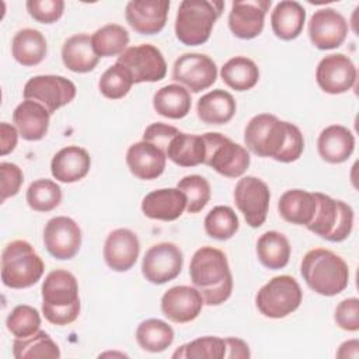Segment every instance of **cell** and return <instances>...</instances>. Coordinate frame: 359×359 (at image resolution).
<instances>
[{"mask_svg":"<svg viewBox=\"0 0 359 359\" xmlns=\"http://www.w3.org/2000/svg\"><path fill=\"white\" fill-rule=\"evenodd\" d=\"M244 142L250 151L280 163L296 161L304 150L300 129L271 114H258L244 129Z\"/></svg>","mask_w":359,"mask_h":359,"instance_id":"6da1fadb","label":"cell"},{"mask_svg":"<svg viewBox=\"0 0 359 359\" xmlns=\"http://www.w3.org/2000/svg\"><path fill=\"white\" fill-rule=\"evenodd\" d=\"M189 276L208 306H219L231 294L233 276L222 250L209 245L196 250L189 264Z\"/></svg>","mask_w":359,"mask_h":359,"instance_id":"7a4b0ae2","label":"cell"},{"mask_svg":"<svg viewBox=\"0 0 359 359\" xmlns=\"http://www.w3.org/2000/svg\"><path fill=\"white\" fill-rule=\"evenodd\" d=\"M42 314L55 325H67L80 314L79 285L73 273L65 269L49 272L42 283Z\"/></svg>","mask_w":359,"mask_h":359,"instance_id":"3957f363","label":"cell"},{"mask_svg":"<svg viewBox=\"0 0 359 359\" xmlns=\"http://www.w3.org/2000/svg\"><path fill=\"white\" fill-rule=\"evenodd\" d=\"M300 272L307 286L321 296H335L349 283V268L335 252L314 248L302 259Z\"/></svg>","mask_w":359,"mask_h":359,"instance_id":"277c9868","label":"cell"},{"mask_svg":"<svg viewBox=\"0 0 359 359\" xmlns=\"http://www.w3.org/2000/svg\"><path fill=\"white\" fill-rule=\"evenodd\" d=\"M223 1L184 0L175 18V35L180 42L188 46L205 43L217 18L222 15Z\"/></svg>","mask_w":359,"mask_h":359,"instance_id":"5b68a950","label":"cell"},{"mask_svg":"<svg viewBox=\"0 0 359 359\" xmlns=\"http://www.w3.org/2000/svg\"><path fill=\"white\" fill-rule=\"evenodd\" d=\"M43 261L25 240L8 243L1 254V280L7 287L25 289L43 275Z\"/></svg>","mask_w":359,"mask_h":359,"instance_id":"8992f818","label":"cell"},{"mask_svg":"<svg viewBox=\"0 0 359 359\" xmlns=\"http://www.w3.org/2000/svg\"><path fill=\"white\" fill-rule=\"evenodd\" d=\"M316 212L311 222L306 226L310 231L331 243L346 240L353 227V210L344 201L314 192Z\"/></svg>","mask_w":359,"mask_h":359,"instance_id":"52a82bcc","label":"cell"},{"mask_svg":"<svg viewBox=\"0 0 359 359\" xmlns=\"http://www.w3.org/2000/svg\"><path fill=\"white\" fill-rule=\"evenodd\" d=\"M303 292L290 275H279L265 283L255 296L259 313L269 318H283L299 309Z\"/></svg>","mask_w":359,"mask_h":359,"instance_id":"ba28073f","label":"cell"},{"mask_svg":"<svg viewBox=\"0 0 359 359\" xmlns=\"http://www.w3.org/2000/svg\"><path fill=\"white\" fill-rule=\"evenodd\" d=\"M206 144L205 163L216 172L227 178L241 177L250 167L248 150L219 132L202 135Z\"/></svg>","mask_w":359,"mask_h":359,"instance_id":"9c48e42d","label":"cell"},{"mask_svg":"<svg viewBox=\"0 0 359 359\" xmlns=\"http://www.w3.org/2000/svg\"><path fill=\"white\" fill-rule=\"evenodd\" d=\"M76 93V86L69 79L56 74H41L31 77L25 83L22 95L25 100L42 104L49 114H53L72 102Z\"/></svg>","mask_w":359,"mask_h":359,"instance_id":"30bf717a","label":"cell"},{"mask_svg":"<svg viewBox=\"0 0 359 359\" xmlns=\"http://www.w3.org/2000/svg\"><path fill=\"white\" fill-rule=\"evenodd\" d=\"M271 192L268 185L257 177L247 175L238 180L234 188V203L248 226L257 229L266 220Z\"/></svg>","mask_w":359,"mask_h":359,"instance_id":"8fae6325","label":"cell"},{"mask_svg":"<svg viewBox=\"0 0 359 359\" xmlns=\"http://www.w3.org/2000/svg\"><path fill=\"white\" fill-rule=\"evenodd\" d=\"M116 62L132 73L135 83L160 81L167 73V63L163 53L150 43L126 48L118 56Z\"/></svg>","mask_w":359,"mask_h":359,"instance_id":"7c38bea8","label":"cell"},{"mask_svg":"<svg viewBox=\"0 0 359 359\" xmlns=\"http://www.w3.org/2000/svg\"><path fill=\"white\" fill-rule=\"evenodd\" d=\"M184 255L174 243L151 245L142 261V273L150 283L163 285L175 279L182 269Z\"/></svg>","mask_w":359,"mask_h":359,"instance_id":"4fadbf2b","label":"cell"},{"mask_svg":"<svg viewBox=\"0 0 359 359\" xmlns=\"http://www.w3.org/2000/svg\"><path fill=\"white\" fill-rule=\"evenodd\" d=\"M172 79L192 93H201L216 81L217 67L203 53H184L174 62Z\"/></svg>","mask_w":359,"mask_h":359,"instance_id":"5bb4252c","label":"cell"},{"mask_svg":"<svg viewBox=\"0 0 359 359\" xmlns=\"http://www.w3.org/2000/svg\"><path fill=\"white\" fill-rule=\"evenodd\" d=\"M43 244L56 259H72L81 247V230L67 216L52 217L43 229Z\"/></svg>","mask_w":359,"mask_h":359,"instance_id":"9a60e30c","label":"cell"},{"mask_svg":"<svg viewBox=\"0 0 359 359\" xmlns=\"http://www.w3.org/2000/svg\"><path fill=\"white\" fill-rule=\"evenodd\" d=\"M320 88L328 94H342L356 83V67L344 53H332L320 60L316 69Z\"/></svg>","mask_w":359,"mask_h":359,"instance_id":"2e32d148","label":"cell"},{"mask_svg":"<svg viewBox=\"0 0 359 359\" xmlns=\"http://www.w3.org/2000/svg\"><path fill=\"white\" fill-rule=\"evenodd\" d=\"M348 35V22L334 8L317 10L309 21V36L311 43L321 49H335L344 43Z\"/></svg>","mask_w":359,"mask_h":359,"instance_id":"e0dca14e","label":"cell"},{"mask_svg":"<svg viewBox=\"0 0 359 359\" xmlns=\"http://www.w3.org/2000/svg\"><path fill=\"white\" fill-rule=\"evenodd\" d=\"M271 0L233 1L229 14V28L240 39H252L264 29L265 14Z\"/></svg>","mask_w":359,"mask_h":359,"instance_id":"ac0fdd59","label":"cell"},{"mask_svg":"<svg viewBox=\"0 0 359 359\" xmlns=\"http://www.w3.org/2000/svg\"><path fill=\"white\" fill-rule=\"evenodd\" d=\"M168 8V0H132L126 4L125 18L137 34L154 35L165 27Z\"/></svg>","mask_w":359,"mask_h":359,"instance_id":"d6986e66","label":"cell"},{"mask_svg":"<svg viewBox=\"0 0 359 359\" xmlns=\"http://www.w3.org/2000/svg\"><path fill=\"white\" fill-rule=\"evenodd\" d=\"M203 299L196 287L174 286L161 297V311L172 323H189L195 320L202 310Z\"/></svg>","mask_w":359,"mask_h":359,"instance_id":"ffe728a7","label":"cell"},{"mask_svg":"<svg viewBox=\"0 0 359 359\" xmlns=\"http://www.w3.org/2000/svg\"><path fill=\"white\" fill-rule=\"evenodd\" d=\"M139 252V238L129 229L112 230L104 244V259L116 272L129 271L136 264Z\"/></svg>","mask_w":359,"mask_h":359,"instance_id":"44dd1931","label":"cell"},{"mask_svg":"<svg viewBox=\"0 0 359 359\" xmlns=\"http://www.w3.org/2000/svg\"><path fill=\"white\" fill-rule=\"evenodd\" d=\"M165 153L156 144L142 140L129 146L126 164L130 172L140 180H154L164 172Z\"/></svg>","mask_w":359,"mask_h":359,"instance_id":"7402d4cb","label":"cell"},{"mask_svg":"<svg viewBox=\"0 0 359 359\" xmlns=\"http://www.w3.org/2000/svg\"><path fill=\"white\" fill-rule=\"evenodd\" d=\"M187 209V198L178 188H161L149 192L142 201L146 217L163 222L177 220Z\"/></svg>","mask_w":359,"mask_h":359,"instance_id":"603a6c76","label":"cell"},{"mask_svg":"<svg viewBox=\"0 0 359 359\" xmlns=\"http://www.w3.org/2000/svg\"><path fill=\"white\" fill-rule=\"evenodd\" d=\"M91 167L88 151L79 146L60 149L50 161V172L60 182H76L84 178Z\"/></svg>","mask_w":359,"mask_h":359,"instance_id":"cb8c5ba5","label":"cell"},{"mask_svg":"<svg viewBox=\"0 0 359 359\" xmlns=\"http://www.w3.org/2000/svg\"><path fill=\"white\" fill-rule=\"evenodd\" d=\"M50 114L48 109L32 100H25L13 112V122L24 140H41L49 128Z\"/></svg>","mask_w":359,"mask_h":359,"instance_id":"d4e9b609","label":"cell"},{"mask_svg":"<svg viewBox=\"0 0 359 359\" xmlns=\"http://www.w3.org/2000/svg\"><path fill=\"white\" fill-rule=\"evenodd\" d=\"M317 149L324 161L339 164L352 156L355 149V136L342 125H330L318 135Z\"/></svg>","mask_w":359,"mask_h":359,"instance_id":"484cf974","label":"cell"},{"mask_svg":"<svg viewBox=\"0 0 359 359\" xmlns=\"http://www.w3.org/2000/svg\"><path fill=\"white\" fill-rule=\"evenodd\" d=\"M304 22L306 10L299 1L294 0L279 1L271 14L272 31L283 41L297 38L303 31Z\"/></svg>","mask_w":359,"mask_h":359,"instance_id":"4316f807","label":"cell"},{"mask_svg":"<svg viewBox=\"0 0 359 359\" xmlns=\"http://www.w3.org/2000/svg\"><path fill=\"white\" fill-rule=\"evenodd\" d=\"M234 97L222 88L213 90L202 95L196 105L199 119L208 125H223L233 119L236 114Z\"/></svg>","mask_w":359,"mask_h":359,"instance_id":"83f0119b","label":"cell"},{"mask_svg":"<svg viewBox=\"0 0 359 359\" xmlns=\"http://www.w3.org/2000/svg\"><path fill=\"white\" fill-rule=\"evenodd\" d=\"M62 60L63 65L74 73H88L98 65L100 57L94 52L91 36L87 34H76L63 42Z\"/></svg>","mask_w":359,"mask_h":359,"instance_id":"f1b7e54d","label":"cell"},{"mask_svg":"<svg viewBox=\"0 0 359 359\" xmlns=\"http://www.w3.org/2000/svg\"><path fill=\"white\" fill-rule=\"evenodd\" d=\"M165 156L180 167H195L205 163L206 144L202 135L178 132L170 140Z\"/></svg>","mask_w":359,"mask_h":359,"instance_id":"f546056e","label":"cell"},{"mask_svg":"<svg viewBox=\"0 0 359 359\" xmlns=\"http://www.w3.org/2000/svg\"><path fill=\"white\" fill-rule=\"evenodd\" d=\"M278 210L283 220L292 224L307 226L316 212L314 194L304 189H289L279 198Z\"/></svg>","mask_w":359,"mask_h":359,"instance_id":"4dcf8cb0","label":"cell"},{"mask_svg":"<svg viewBox=\"0 0 359 359\" xmlns=\"http://www.w3.org/2000/svg\"><path fill=\"white\" fill-rule=\"evenodd\" d=\"M48 45L43 34L34 28L20 29L11 42L13 57L22 66H35L46 56Z\"/></svg>","mask_w":359,"mask_h":359,"instance_id":"1f68e13d","label":"cell"},{"mask_svg":"<svg viewBox=\"0 0 359 359\" xmlns=\"http://www.w3.org/2000/svg\"><path fill=\"white\" fill-rule=\"evenodd\" d=\"M191 94L180 84H168L157 90L153 97V107L161 116L170 119H181L191 111Z\"/></svg>","mask_w":359,"mask_h":359,"instance_id":"d6a6232c","label":"cell"},{"mask_svg":"<svg viewBox=\"0 0 359 359\" xmlns=\"http://www.w3.org/2000/svg\"><path fill=\"white\" fill-rule=\"evenodd\" d=\"M290 244L285 234L271 230L265 231L257 241L259 262L268 269H282L290 258Z\"/></svg>","mask_w":359,"mask_h":359,"instance_id":"836d02e7","label":"cell"},{"mask_svg":"<svg viewBox=\"0 0 359 359\" xmlns=\"http://www.w3.org/2000/svg\"><path fill=\"white\" fill-rule=\"evenodd\" d=\"M220 76L230 88L247 91L258 83L259 69L254 60L245 56H236L222 66Z\"/></svg>","mask_w":359,"mask_h":359,"instance_id":"e575fe53","label":"cell"},{"mask_svg":"<svg viewBox=\"0 0 359 359\" xmlns=\"http://www.w3.org/2000/svg\"><path fill=\"white\" fill-rule=\"evenodd\" d=\"M136 341L142 349L158 353L172 344L174 330L163 320L147 318L137 325Z\"/></svg>","mask_w":359,"mask_h":359,"instance_id":"d590c367","label":"cell"},{"mask_svg":"<svg viewBox=\"0 0 359 359\" xmlns=\"http://www.w3.org/2000/svg\"><path fill=\"white\" fill-rule=\"evenodd\" d=\"M13 356L15 359L27 358H60V351L56 342L45 332L38 331L25 338H15L13 341Z\"/></svg>","mask_w":359,"mask_h":359,"instance_id":"8d00e7d4","label":"cell"},{"mask_svg":"<svg viewBox=\"0 0 359 359\" xmlns=\"http://www.w3.org/2000/svg\"><path fill=\"white\" fill-rule=\"evenodd\" d=\"M91 43L98 57L121 55L129 43V32L119 24H107L91 35Z\"/></svg>","mask_w":359,"mask_h":359,"instance_id":"74e56055","label":"cell"},{"mask_svg":"<svg viewBox=\"0 0 359 359\" xmlns=\"http://www.w3.org/2000/svg\"><path fill=\"white\" fill-rule=\"evenodd\" d=\"M205 231L209 237L216 240H229L238 230V217L230 206L219 205L209 210L203 222Z\"/></svg>","mask_w":359,"mask_h":359,"instance_id":"f35d334b","label":"cell"},{"mask_svg":"<svg viewBox=\"0 0 359 359\" xmlns=\"http://www.w3.org/2000/svg\"><path fill=\"white\" fill-rule=\"evenodd\" d=\"M62 202L60 187L48 178H41L29 184L27 189V203L35 212H50Z\"/></svg>","mask_w":359,"mask_h":359,"instance_id":"ab89813d","label":"cell"},{"mask_svg":"<svg viewBox=\"0 0 359 359\" xmlns=\"http://www.w3.org/2000/svg\"><path fill=\"white\" fill-rule=\"evenodd\" d=\"M135 84L132 73L121 63L109 66L101 76L98 81V88L101 94L109 100L123 98Z\"/></svg>","mask_w":359,"mask_h":359,"instance_id":"60d3db41","label":"cell"},{"mask_svg":"<svg viewBox=\"0 0 359 359\" xmlns=\"http://www.w3.org/2000/svg\"><path fill=\"white\" fill-rule=\"evenodd\" d=\"M6 327L15 338H25L39 331L41 316L35 307L20 304L7 316Z\"/></svg>","mask_w":359,"mask_h":359,"instance_id":"b9f144b4","label":"cell"},{"mask_svg":"<svg viewBox=\"0 0 359 359\" xmlns=\"http://www.w3.org/2000/svg\"><path fill=\"white\" fill-rule=\"evenodd\" d=\"M226 355V342L219 337H202L180 346L172 358L222 359Z\"/></svg>","mask_w":359,"mask_h":359,"instance_id":"7bdbcfd3","label":"cell"},{"mask_svg":"<svg viewBox=\"0 0 359 359\" xmlns=\"http://www.w3.org/2000/svg\"><path fill=\"white\" fill-rule=\"evenodd\" d=\"M177 188L185 195L187 210L189 213L201 212L210 199V185L202 175H187L178 181Z\"/></svg>","mask_w":359,"mask_h":359,"instance_id":"ee69618b","label":"cell"},{"mask_svg":"<svg viewBox=\"0 0 359 359\" xmlns=\"http://www.w3.org/2000/svg\"><path fill=\"white\" fill-rule=\"evenodd\" d=\"M25 6L28 14L42 24L56 22L65 10L63 0H28Z\"/></svg>","mask_w":359,"mask_h":359,"instance_id":"f6af8a7d","label":"cell"},{"mask_svg":"<svg viewBox=\"0 0 359 359\" xmlns=\"http://www.w3.org/2000/svg\"><path fill=\"white\" fill-rule=\"evenodd\" d=\"M0 174H1V198L0 201L4 202L7 198H11L18 194L22 182L24 174L21 168L14 163L3 161L0 163Z\"/></svg>","mask_w":359,"mask_h":359,"instance_id":"bcb514c9","label":"cell"},{"mask_svg":"<svg viewBox=\"0 0 359 359\" xmlns=\"http://www.w3.org/2000/svg\"><path fill=\"white\" fill-rule=\"evenodd\" d=\"M335 323L345 331L359 330V300L356 297L344 299L335 309Z\"/></svg>","mask_w":359,"mask_h":359,"instance_id":"7dc6e473","label":"cell"},{"mask_svg":"<svg viewBox=\"0 0 359 359\" xmlns=\"http://www.w3.org/2000/svg\"><path fill=\"white\" fill-rule=\"evenodd\" d=\"M180 130L175 126H171V125H167L163 122H154L146 128V130L143 133V140L156 144L165 153V149H167L170 140Z\"/></svg>","mask_w":359,"mask_h":359,"instance_id":"c3c4849f","label":"cell"},{"mask_svg":"<svg viewBox=\"0 0 359 359\" xmlns=\"http://www.w3.org/2000/svg\"><path fill=\"white\" fill-rule=\"evenodd\" d=\"M0 139H1V156H6L11 153L18 140V129H15L13 125L7 122L0 123Z\"/></svg>","mask_w":359,"mask_h":359,"instance_id":"681fc988","label":"cell"},{"mask_svg":"<svg viewBox=\"0 0 359 359\" xmlns=\"http://www.w3.org/2000/svg\"><path fill=\"white\" fill-rule=\"evenodd\" d=\"M224 342H226V355L224 358H240V359H245V358H250V349H248V345L243 341V339H238V338H224Z\"/></svg>","mask_w":359,"mask_h":359,"instance_id":"f907efd6","label":"cell"},{"mask_svg":"<svg viewBox=\"0 0 359 359\" xmlns=\"http://www.w3.org/2000/svg\"><path fill=\"white\" fill-rule=\"evenodd\" d=\"M358 348H359V341L358 339H351V341H345L338 352L337 356L338 358H358Z\"/></svg>","mask_w":359,"mask_h":359,"instance_id":"816d5d0a","label":"cell"}]
</instances>
